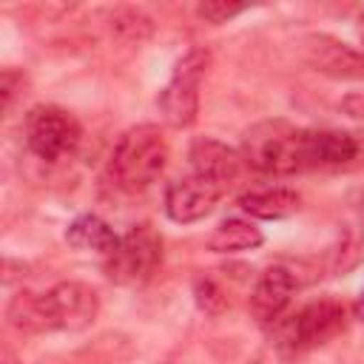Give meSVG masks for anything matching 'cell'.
<instances>
[{"label": "cell", "mask_w": 364, "mask_h": 364, "mask_svg": "<svg viewBox=\"0 0 364 364\" xmlns=\"http://www.w3.org/2000/svg\"><path fill=\"white\" fill-rule=\"evenodd\" d=\"M23 134H26L28 151L43 162H60L71 156L82 136L80 122L65 108H57V105H34L26 114Z\"/></svg>", "instance_id": "obj_5"}, {"label": "cell", "mask_w": 364, "mask_h": 364, "mask_svg": "<svg viewBox=\"0 0 364 364\" xmlns=\"http://www.w3.org/2000/svg\"><path fill=\"white\" fill-rule=\"evenodd\" d=\"M205 68H208V51H202V48H191L173 65L171 80L165 82V88L156 97L159 114L171 128L193 125V119L199 114V82H202Z\"/></svg>", "instance_id": "obj_6"}, {"label": "cell", "mask_w": 364, "mask_h": 364, "mask_svg": "<svg viewBox=\"0 0 364 364\" xmlns=\"http://www.w3.org/2000/svg\"><path fill=\"white\" fill-rule=\"evenodd\" d=\"M6 316H9V324L17 327V330H23V333H51L43 293L20 290V293L9 301Z\"/></svg>", "instance_id": "obj_16"}, {"label": "cell", "mask_w": 364, "mask_h": 364, "mask_svg": "<svg viewBox=\"0 0 364 364\" xmlns=\"http://www.w3.org/2000/svg\"><path fill=\"white\" fill-rule=\"evenodd\" d=\"M168 165V142L156 125L128 128L108 159V176L117 188L136 193L159 179Z\"/></svg>", "instance_id": "obj_2"}, {"label": "cell", "mask_w": 364, "mask_h": 364, "mask_svg": "<svg viewBox=\"0 0 364 364\" xmlns=\"http://www.w3.org/2000/svg\"><path fill=\"white\" fill-rule=\"evenodd\" d=\"M358 34H361V40H364V11L358 14Z\"/></svg>", "instance_id": "obj_21"}, {"label": "cell", "mask_w": 364, "mask_h": 364, "mask_svg": "<svg viewBox=\"0 0 364 364\" xmlns=\"http://www.w3.org/2000/svg\"><path fill=\"white\" fill-rule=\"evenodd\" d=\"M355 316L364 321V287H361V293H358V299H355Z\"/></svg>", "instance_id": "obj_20"}, {"label": "cell", "mask_w": 364, "mask_h": 364, "mask_svg": "<svg viewBox=\"0 0 364 364\" xmlns=\"http://www.w3.org/2000/svg\"><path fill=\"white\" fill-rule=\"evenodd\" d=\"M219 196L222 191L213 182L202 179L199 173H188L165 188V213L179 225H191L205 219L216 208Z\"/></svg>", "instance_id": "obj_9"}, {"label": "cell", "mask_w": 364, "mask_h": 364, "mask_svg": "<svg viewBox=\"0 0 364 364\" xmlns=\"http://www.w3.org/2000/svg\"><path fill=\"white\" fill-rule=\"evenodd\" d=\"M162 262V236L154 225L139 222L125 236L111 256H105V276L125 287L145 284Z\"/></svg>", "instance_id": "obj_4"}, {"label": "cell", "mask_w": 364, "mask_h": 364, "mask_svg": "<svg viewBox=\"0 0 364 364\" xmlns=\"http://www.w3.org/2000/svg\"><path fill=\"white\" fill-rule=\"evenodd\" d=\"M65 242L77 250H88V253H100L102 259L111 256L119 245V236L111 230V225L94 213H82L77 216L68 230H65Z\"/></svg>", "instance_id": "obj_13"}, {"label": "cell", "mask_w": 364, "mask_h": 364, "mask_svg": "<svg viewBox=\"0 0 364 364\" xmlns=\"http://www.w3.org/2000/svg\"><path fill=\"white\" fill-rule=\"evenodd\" d=\"M253 364H259V361H253Z\"/></svg>", "instance_id": "obj_24"}, {"label": "cell", "mask_w": 364, "mask_h": 364, "mask_svg": "<svg viewBox=\"0 0 364 364\" xmlns=\"http://www.w3.org/2000/svg\"><path fill=\"white\" fill-rule=\"evenodd\" d=\"M304 162L313 168H353L364 162V131H307L304 128Z\"/></svg>", "instance_id": "obj_8"}, {"label": "cell", "mask_w": 364, "mask_h": 364, "mask_svg": "<svg viewBox=\"0 0 364 364\" xmlns=\"http://www.w3.org/2000/svg\"><path fill=\"white\" fill-rule=\"evenodd\" d=\"M193 299H196L199 310H205L208 316H219V313L228 310V293H225L210 276L196 279V284H193Z\"/></svg>", "instance_id": "obj_17"}, {"label": "cell", "mask_w": 364, "mask_h": 364, "mask_svg": "<svg viewBox=\"0 0 364 364\" xmlns=\"http://www.w3.org/2000/svg\"><path fill=\"white\" fill-rule=\"evenodd\" d=\"M347 310L336 299H318L301 307L299 313L279 318L273 324V341L282 355H301L307 350H316L327 344L333 336L344 330Z\"/></svg>", "instance_id": "obj_3"}, {"label": "cell", "mask_w": 364, "mask_h": 364, "mask_svg": "<svg viewBox=\"0 0 364 364\" xmlns=\"http://www.w3.org/2000/svg\"><path fill=\"white\" fill-rule=\"evenodd\" d=\"M299 193L290 188H262L239 196V208L253 219H284L299 210Z\"/></svg>", "instance_id": "obj_14"}, {"label": "cell", "mask_w": 364, "mask_h": 364, "mask_svg": "<svg viewBox=\"0 0 364 364\" xmlns=\"http://www.w3.org/2000/svg\"><path fill=\"white\" fill-rule=\"evenodd\" d=\"M191 165H193V173L213 182L225 193L228 188H233L239 182L245 159H242V151H236L213 136H196L191 142Z\"/></svg>", "instance_id": "obj_10"}, {"label": "cell", "mask_w": 364, "mask_h": 364, "mask_svg": "<svg viewBox=\"0 0 364 364\" xmlns=\"http://www.w3.org/2000/svg\"><path fill=\"white\" fill-rule=\"evenodd\" d=\"M307 63L336 80H364V51H355L327 34H313L304 40Z\"/></svg>", "instance_id": "obj_12"}, {"label": "cell", "mask_w": 364, "mask_h": 364, "mask_svg": "<svg viewBox=\"0 0 364 364\" xmlns=\"http://www.w3.org/2000/svg\"><path fill=\"white\" fill-rule=\"evenodd\" d=\"M43 299L51 330H85L100 316V296L82 282H60Z\"/></svg>", "instance_id": "obj_7"}, {"label": "cell", "mask_w": 364, "mask_h": 364, "mask_svg": "<svg viewBox=\"0 0 364 364\" xmlns=\"http://www.w3.org/2000/svg\"><path fill=\"white\" fill-rule=\"evenodd\" d=\"M242 159L264 176H290L307 171L304 128L287 119H262L242 134Z\"/></svg>", "instance_id": "obj_1"}, {"label": "cell", "mask_w": 364, "mask_h": 364, "mask_svg": "<svg viewBox=\"0 0 364 364\" xmlns=\"http://www.w3.org/2000/svg\"><path fill=\"white\" fill-rule=\"evenodd\" d=\"M247 6L242 3H228V0H208V3H199L196 6V14L205 20V23H228L233 20L236 14H242Z\"/></svg>", "instance_id": "obj_18"}, {"label": "cell", "mask_w": 364, "mask_h": 364, "mask_svg": "<svg viewBox=\"0 0 364 364\" xmlns=\"http://www.w3.org/2000/svg\"><path fill=\"white\" fill-rule=\"evenodd\" d=\"M361 216H364V199H361Z\"/></svg>", "instance_id": "obj_23"}, {"label": "cell", "mask_w": 364, "mask_h": 364, "mask_svg": "<svg viewBox=\"0 0 364 364\" xmlns=\"http://www.w3.org/2000/svg\"><path fill=\"white\" fill-rule=\"evenodd\" d=\"M17 82L23 85V74H17L14 68H6L3 71V80H0V94H3V108H9L11 105V100H14V88H17Z\"/></svg>", "instance_id": "obj_19"}, {"label": "cell", "mask_w": 364, "mask_h": 364, "mask_svg": "<svg viewBox=\"0 0 364 364\" xmlns=\"http://www.w3.org/2000/svg\"><path fill=\"white\" fill-rule=\"evenodd\" d=\"M3 364H14V361H11V358H3Z\"/></svg>", "instance_id": "obj_22"}, {"label": "cell", "mask_w": 364, "mask_h": 364, "mask_svg": "<svg viewBox=\"0 0 364 364\" xmlns=\"http://www.w3.org/2000/svg\"><path fill=\"white\" fill-rule=\"evenodd\" d=\"M262 242H264V236L250 219L230 216V219H225V222H219L213 228V233L208 236V250H213V253H236V250H253Z\"/></svg>", "instance_id": "obj_15"}, {"label": "cell", "mask_w": 364, "mask_h": 364, "mask_svg": "<svg viewBox=\"0 0 364 364\" xmlns=\"http://www.w3.org/2000/svg\"><path fill=\"white\" fill-rule=\"evenodd\" d=\"M293 293H296V279H293V273L287 267L273 264V267L262 270L256 284H253V290H250V299H247L250 316L259 324L273 327L284 316Z\"/></svg>", "instance_id": "obj_11"}]
</instances>
